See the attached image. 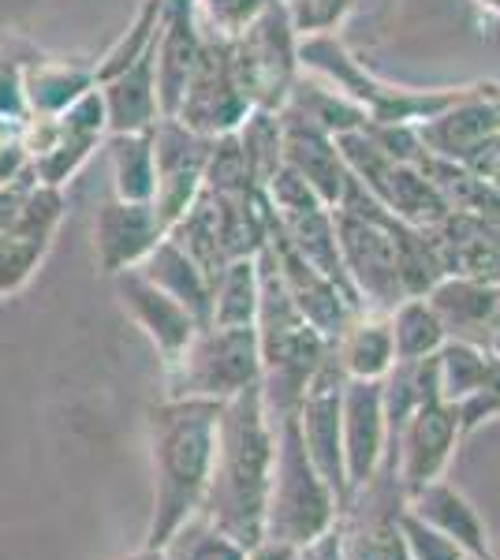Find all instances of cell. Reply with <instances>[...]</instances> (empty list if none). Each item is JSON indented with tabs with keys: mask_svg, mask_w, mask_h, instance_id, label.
Instances as JSON below:
<instances>
[{
	"mask_svg": "<svg viewBox=\"0 0 500 560\" xmlns=\"http://www.w3.org/2000/svg\"><path fill=\"white\" fill-rule=\"evenodd\" d=\"M272 471V419L261 400V382L235 393L217 415V453L202 516L254 549L266 541V501Z\"/></svg>",
	"mask_w": 500,
	"mask_h": 560,
	"instance_id": "6da1fadb",
	"label": "cell"
},
{
	"mask_svg": "<svg viewBox=\"0 0 500 560\" xmlns=\"http://www.w3.org/2000/svg\"><path fill=\"white\" fill-rule=\"evenodd\" d=\"M213 400H161L150 411V467H153V516L147 546L161 549L184 523L202 509L217 453Z\"/></svg>",
	"mask_w": 500,
	"mask_h": 560,
	"instance_id": "7a4b0ae2",
	"label": "cell"
},
{
	"mask_svg": "<svg viewBox=\"0 0 500 560\" xmlns=\"http://www.w3.org/2000/svg\"><path fill=\"white\" fill-rule=\"evenodd\" d=\"M258 284L261 292L254 332H258L261 359V400H266L269 419H280L299 408L303 388L311 385L317 366L329 355V340L299 314L266 247L258 250Z\"/></svg>",
	"mask_w": 500,
	"mask_h": 560,
	"instance_id": "3957f363",
	"label": "cell"
},
{
	"mask_svg": "<svg viewBox=\"0 0 500 560\" xmlns=\"http://www.w3.org/2000/svg\"><path fill=\"white\" fill-rule=\"evenodd\" d=\"M344 504L317 475L299 438L295 411L272 419V471L266 501V541L288 549H303L329 535L336 527V512Z\"/></svg>",
	"mask_w": 500,
	"mask_h": 560,
	"instance_id": "277c9868",
	"label": "cell"
},
{
	"mask_svg": "<svg viewBox=\"0 0 500 560\" xmlns=\"http://www.w3.org/2000/svg\"><path fill=\"white\" fill-rule=\"evenodd\" d=\"M299 71L303 75L322 79L336 94L367 116V124H422L438 116L444 105H452L467 86H396L388 79L374 75L362 68L359 60L344 49L336 34H314V38H299Z\"/></svg>",
	"mask_w": 500,
	"mask_h": 560,
	"instance_id": "5b68a950",
	"label": "cell"
},
{
	"mask_svg": "<svg viewBox=\"0 0 500 560\" xmlns=\"http://www.w3.org/2000/svg\"><path fill=\"white\" fill-rule=\"evenodd\" d=\"M258 382L261 359L254 325H206V329L195 332L184 355L165 366L168 400L224 404Z\"/></svg>",
	"mask_w": 500,
	"mask_h": 560,
	"instance_id": "8992f818",
	"label": "cell"
},
{
	"mask_svg": "<svg viewBox=\"0 0 500 560\" xmlns=\"http://www.w3.org/2000/svg\"><path fill=\"white\" fill-rule=\"evenodd\" d=\"M229 65L240 94L251 108L280 113L299 79V34L284 4L272 0L247 31L229 42Z\"/></svg>",
	"mask_w": 500,
	"mask_h": 560,
	"instance_id": "52a82bcc",
	"label": "cell"
},
{
	"mask_svg": "<svg viewBox=\"0 0 500 560\" xmlns=\"http://www.w3.org/2000/svg\"><path fill=\"white\" fill-rule=\"evenodd\" d=\"M336 147L354 176V184L362 187L385 213H393L396 221L411 224V229H430L438 224L449 206L438 195V187L422 176V168L411 161H396L377 147L367 135V128L336 135Z\"/></svg>",
	"mask_w": 500,
	"mask_h": 560,
	"instance_id": "ba28073f",
	"label": "cell"
},
{
	"mask_svg": "<svg viewBox=\"0 0 500 560\" xmlns=\"http://www.w3.org/2000/svg\"><path fill=\"white\" fill-rule=\"evenodd\" d=\"M23 147L31 153V165L38 184L45 187H63L79 168L94 158V150L105 142L108 120L102 94L86 90L75 105H68L60 116L49 120H23Z\"/></svg>",
	"mask_w": 500,
	"mask_h": 560,
	"instance_id": "9c48e42d",
	"label": "cell"
},
{
	"mask_svg": "<svg viewBox=\"0 0 500 560\" xmlns=\"http://www.w3.org/2000/svg\"><path fill=\"white\" fill-rule=\"evenodd\" d=\"M247 113H251L247 97L240 94V86L232 79L229 42L206 31L202 57H198L195 71H190L187 90L179 97V108L172 120L187 124L190 131L206 135V139H221V135H232L240 128L247 120Z\"/></svg>",
	"mask_w": 500,
	"mask_h": 560,
	"instance_id": "30bf717a",
	"label": "cell"
},
{
	"mask_svg": "<svg viewBox=\"0 0 500 560\" xmlns=\"http://www.w3.org/2000/svg\"><path fill=\"white\" fill-rule=\"evenodd\" d=\"M344 370L333 359V348L325 355V363L317 366L311 385L303 388V400L295 408L299 438L317 467V475L325 478V486L336 493V501L348 504V475H344V441H340V400H344Z\"/></svg>",
	"mask_w": 500,
	"mask_h": 560,
	"instance_id": "8fae6325",
	"label": "cell"
},
{
	"mask_svg": "<svg viewBox=\"0 0 500 560\" xmlns=\"http://www.w3.org/2000/svg\"><path fill=\"white\" fill-rule=\"evenodd\" d=\"M153 135V165H158V187H153V210L172 229V221L187 213L198 191L206 187V161L213 139L190 131L187 124L161 116L150 128Z\"/></svg>",
	"mask_w": 500,
	"mask_h": 560,
	"instance_id": "7c38bea8",
	"label": "cell"
},
{
	"mask_svg": "<svg viewBox=\"0 0 500 560\" xmlns=\"http://www.w3.org/2000/svg\"><path fill=\"white\" fill-rule=\"evenodd\" d=\"M460 441V419L449 404L441 400H422L418 408L407 415V422L399 427V433L388 441L385 459L393 456L399 490L411 497L415 490H422L426 482L444 475L452 459V448Z\"/></svg>",
	"mask_w": 500,
	"mask_h": 560,
	"instance_id": "4fadbf2b",
	"label": "cell"
},
{
	"mask_svg": "<svg viewBox=\"0 0 500 560\" xmlns=\"http://www.w3.org/2000/svg\"><path fill=\"white\" fill-rule=\"evenodd\" d=\"M266 250L272 255V261H277V273L284 280L292 303L299 306V314H303V318L333 345L362 306L354 303L336 280H329L322 269L311 266V261L299 255L292 243L272 229V217H269V229H266Z\"/></svg>",
	"mask_w": 500,
	"mask_h": 560,
	"instance_id": "5bb4252c",
	"label": "cell"
},
{
	"mask_svg": "<svg viewBox=\"0 0 500 560\" xmlns=\"http://www.w3.org/2000/svg\"><path fill=\"white\" fill-rule=\"evenodd\" d=\"M340 441H344V475L348 490L359 493L377 478L388 448V422L385 400H381V382H344L340 400Z\"/></svg>",
	"mask_w": 500,
	"mask_h": 560,
	"instance_id": "9a60e30c",
	"label": "cell"
},
{
	"mask_svg": "<svg viewBox=\"0 0 500 560\" xmlns=\"http://www.w3.org/2000/svg\"><path fill=\"white\" fill-rule=\"evenodd\" d=\"M60 217H63L60 187L38 184L23 198L12 224H8L4 243H0V295L15 292V288H23L31 280L38 261L45 258V250H49L53 236H57Z\"/></svg>",
	"mask_w": 500,
	"mask_h": 560,
	"instance_id": "2e32d148",
	"label": "cell"
},
{
	"mask_svg": "<svg viewBox=\"0 0 500 560\" xmlns=\"http://www.w3.org/2000/svg\"><path fill=\"white\" fill-rule=\"evenodd\" d=\"M168 236V224L153 210V202H124L108 198L94 217V258L105 277L135 269L142 258Z\"/></svg>",
	"mask_w": 500,
	"mask_h": 560,
	"instance_id": "e0dca14e",
	"label": "cell"
},
{
	"mask_svg": "<svg viewBox=\"0 0 500 560\" xmlns=\"http://www.w3.org/2000/svg\"><path fill=\"white\" fill-rule=\"evenodd\" d=\"M415 135L426 153L444 161L467 165L475 153L500 135V108L481 94L478 86H467L452 105H444L438 116L415 124Z\"/></svg>",
	"mask_w": 500,
	"mask_h": 560,
	"instance_id": "ac0fdd59",
	"label": "cell"
},
{
	"mask_svg": "<svg viewBox=\"0 0 500 560\" xmlns=\"http://www.w3.org/2000/svg\"><path fill=\"white\" fill-rule=\"evenodd\" d=\"M116 295H120L124 311L131 314V322L153 340V348L161 351V363H176L187 351V345L195 340V332L202 329L190 318L187 306H179L172 295L161 292L158 284H150L139 269H124L116 273Z\"/></svg>",
	"mask_w": 500,
	"mask_h": 560,
	"instance_id": "d6986e66",
	"label": "cell"
},
{
	"mask_svg": "<svg viewBox=\"0 0 500 560\" xmlns=\"http://www.w3.org/2000/svg\"><path fill=\"white\" fill-rule=\"evenodd\" d=\"M202 20H198V0H165V20L158 31V102L161 116H176L187 79L202 57Z\"/></svg>",
	"mask_w": 500,
	"mask_h": 560,
	"instance_id": "ffe728a7",
	"label": "cell"
},
{
	"mask_svg": "<svg viewBox=\"0 0 500 560\" xmlns=\"http://www.w3.org/2000/svg\"><path fill=\"white\" fill-rule=\"evenodd\" d=\"M426 303L441 318L449 340L467 345H489V337L500 329V284L475 277H441L426 292Z\"/></svg>",
	"mask_w": 500,
	"mask_h": 560,
	"instance_id": "44dd1931",
	"label": "cell"
},
{
	"mask_svg": "<svg viewBox=\"0 0 500 560\" xmlns=\"http://www.w3.org/2000/svg\"><path fill=\"white\" fill-rule=\"evenodd\" d=\"M280 135H284V165L314 187L325 206H340L351 184V173L336 147V135L314 128L311 120L280 113Z\"/></svg>",
	"mask_w": 500,
	"mask_h": 560,
	"instance_id": "7402d4cb",
	"label": "cell"
},
{
	"mask_svg": "<svg viewBox=\"0 0 500 560\" xmlns=\"http://www.w3.org/2000/svg\"><path fill=\"white\" fill-rule=\"evenodd\" d=\"M105 105L108 135L124 131H150L161 120V102H158V42L142 52L135 65L108 75L105 83H97Z\"/></svg>",
	"mask_w": 500,
	"mask_h": 560,
	"instance_id": "603a6c76",
	"label": "cell"
},
{
	"mask_svg": "<svg viewBox=\"0 0 500 560\" xmlns=\"http://www.w3.org/2000/svg\"><path fill=\"white\" fill-rule=\"evenodd\" d=\"M94 65L68 57H45L31 52L23 65V105L26 120H49L60 116L68 105H75L86 90H94Z\"/></svg>",
	"mask_w": 500,
	"mask_h": 560,
	"instance_id": "cb8c5ba5",
	"label": "cell"
},
{
	"mask_svg": "<svg viewBox=\"0 0 500 560\" xmlns=\"http://www.w3.org/2000/svg\"><path fill=\"white\" fill-rule=\"evenodd\" d=\"M407 509H411L418 520L430 523V527H438L444 538L456 541L463 553L493 557L489 553V535H486V523H481L478 509L460 490H452L444 478H433L422 490H415L407 497Z\"/></svg>",
	"mask_w": 500,
	"mask_h": 560,
	"instance_id": "d4e9b609",
	"label": "cell"
},
{
	"mask_svg": "<svg viewBox=\"0 0 500 560\" xmlns=\"http://www.w3.org/2000/svg\"><path fill=\"white\" fill-rule=\"evenodd\" d=\"M135 269H139L150 284H158L165 295H172L179 306H187L190 318L206 329L209 306H213V280L195 266V258H190L176 240L165 236Z\"/></svg>",
	"mask_w": 500,
	"mask_h": 560,
	"instance_id": "484cf974",
	"label": "cell"
},
{
	"mask_svg": "<svg viewBox=\"0 0 500 560\" xmlns=\"http://www.w3.org/2000/svg\"><path fill=\"white\" fill-rule=\"evenodd\" d=\"M329 348H333V359L344 370V377H354V382H381V377L396 366L388 314L359 311Z\"/></svg>",
	"mask_w": 500,
	"mask_h": 560,
	"instance_id": "4316f807",
	"label": "cell"
},
{
	"mask_svg": "<svg viewBox=\"0 0 500 560\" xmlns=\"http://www.w3.org/2000/svg\"><path fill=\"white\" fill-rule=\"evenodd\" d=\"M108 173H113V198L124 202H153L158 187V165H153V135L150 131H124L105 135Z\"/></svg>",
	"mask_w": 500,
	"mask_h": 560,
	"instance_id": "83f0119b",
	"label": "cell"
},
{
	"mask_svg": "<svg viewBox=\"0 0 500 560\" xmlns=\"http://www.w3.org/2000/svg\"><path fill=\"white\" fill-rule=\"evenodd\" d=\"M280 113L303 116V120H311L314 128H322L329 135H348V131L367 128V116H362L359 108L348 102V97L336 94L333 86H325L322 79L303 75V71H299L292 94H288V102H284Z\"/></svg>",
	"mask_w": 500,
	"mask_h": 560,
	"instance_id": "f1b7e54d",
	"label": "cell"
},
{
	"mask_svg": "<svg viewBox=\"0 0 500 560\" xmlns=\"http://www.w3.org/2000/svg\"><path fill=\"white\" fill-rule=\"evenodd\" d=\"M388 329H393L396 363H422L426 355H433L449 340L426 295H407L404 303H396L388 311Z\"/></svg>",
	"mask_w": 500,
	"mask_h": 560,
	"instance_id": "f546056e",
	"label": "cell"
},
{
	"mask_svg": "<svg viewBox=\"0 0 500 560\" xmlns=\"http://www.w3.org/2000/svg\"><path fill=\"white\" fill-rule=\"evenodd\" d=\"M258 255L232 258L221 273L213 277V306H209V325H254L258 318Z\"/></svg>",
	"mask_w": 500,
	"mask_h": 560,
	"instance_id": "4dcf8cb0",
	"label": "cell"
},
{
	"mask_svg": "<svg viewBox=\"0 0 500 560\" xmlns=\"http://www.w3.org/2000/svg\"><path fill=\"white\" fill-rule=\"evenodd\" d=\"M235 142H240L243 158H247V168L254 176V184L266 187V179L284 165V135H280V113H261V108H251L247 120L232 131Z\"/></svg>",
	"mask_w": 500,
	"mask_h": 560,
	"instance_id": "1f68e13d",
	"label": "cell"
},
{
	"mask_svg": "<svg viewBox=\"0 0 500 560\" xmlns=\"http://www.w3.org/2000/svg\"><path fill=\"white\" fill-rule=\"evenodd\" d=\"M161 549L168 560H247L251 553L232 535H224L217 523H209L202 512H195Z\"/></svg>",
	"mask_w": 500,
	"mask_h": 560,
	"instance_id": "d6a6232c",
	"label": "cell"
},
{
	"mask_svg": "<svg viewBox=\"0 0 500 560\" xmlns=\"http://www.w3.org/2000/svg\"><path fill=\"white\" fill-rule=\"evenodd\" d=\"M161 20H165V0H142V8H139V15L131 20V26H127L120 38L108 45L102 60H94V79H97V83H105L108 75H116V71H124L127 65H135V60H139L142 52L158 42Z\"/></svg>",
	"mask_w": 500,
	"mask_h": 560,
	"instance_id": "836d02e7",
	"label": "cell"
},
{
	"mask_svg": "<svg viewBox=\"0 0 500 560\" xmlns=\"http://www.w3.org/2000/svg\"><path fill=\"white\" fill-rule=\"evenodd\" d=\"M396 538H399V549H404L407 560H460L463 549L456 546L452 538H444L438 527H430L426 520H418L411 509H399L396 520Z\"/></svg>",
	"mask_w": 500,
	"mask_h": 560,
	"instance_id": "e575fe53",
	"label": "cell"
},
{
	"mask_svg": "<svg viewBox=\"0 0 500 560\" xmlns=\"http://www.w3.org/2000/svg\"><path fill=\"white\" fill-rule=\"evenodd\" d=\"M292 20V31L299 38H314V34H336L362 0H280Z\"/></svg>",
	"mask_w": 500,
	"mask_h": 560,
	"instance_id": "d590c367",
	"label": "cell"
},
{
	"mask_svg": "<svg viewBox=\"0 0 500 560\" xmlns=\"http://www.w3.org/2000/svg\"><path fill=\"white\" fill-rule=\"evenodd\" d=\"M269 4L272 0H198V20H202L209 34L232 42L235 34L247 31Z\"/></svg>",
	"mask_w": 500,
	"mask_h": 560,
	"instance_id": "8d00e7d4",
	"label": "cell"
},
{
	"mask_svg": "<svg viewBox=\"0 0 500 560\" xmlns=\"http://www.w3.org/2000/svg\"><path fill=\"white\" fill-rule=\"evenodd\" d=\"M497 415H500V355H493V351H489L486 374H481V385L456 408L460 433H470L475 427H481V422L497 419Z\"/></svg>",
	"mask_w": 500,
	"mask_h": 560,
	"instance_id": "74e56055",
	"label": "cell"
},
{
	"mask_svg": "<svg viewBox=\"0 0 500 560\" xmlns=\"http://www.w3.org/2000/svg\"><path fill=\"white\" fill-rule=\"evenodd\" d=\"M34 49H12V42L0 38V116L8 120H26V105H23V65Z\"/></svg>",
	"mask_w": 500,
	"mask_h": 560,
	"instance_id": "f35d334b",
	"label": "cell"
},
{
	"mask_svg": "<svg viewBox=\"0 0 500 560\" xmlns=\"http://www.w3.org/2000/svg\"><path fill=\"white\" fill-rule=\"evenodd\" d=\"M120 560H168V557H165V549H150V546H142L139 553H131V557H120Z\"/></svg>",
	"mask_w": 500,
	"mask_h": 560,
	"instance_id": "ab89813d",
	"label": "cell"
},
{
	"mask_svg": "<svg viewBox=\"0 0 500 560\" xmlns=\"http://www.w3.org/2000/svg\"><path fill=\"white\" fill-rule=\"evenodd\" d=\"M478 90H481V94H486L489 102H493V105L500 108V83H478Z\"/></svg>",
	"mask_w": 500,
	"mask_h": 560,
	"instance_id": "60d3db41",
	"label": "cell"
},
{
	"mask_svg": "<svg viewBox=\"0 0 500 560\" xmlns=\"http://www.w3.org/2000/svg\"><path fill=\"white\" fill-rule=\"evenodd\" d=\"M475 4L481 8V12H489V15H497V20H500V0H475Z\"/></svg>",
	"mask_w": 500,
	"mask_h": 560,
	"instance_id": "b9f144b4",
	"label": "cell"
},
{
	"mask_svg": "<svg viewBox=\"0 0 500 560\" xmlns=\"http://www.w3.org/2000/svg\"><path fill=\"white\" fill-rule=\"evenodd\" d=\"M489 351H493V355H500V329L493 332V337H489V345H486Z\"/></svg>",
	"mask_w": 500,
	"mask_h": 560,
	"instance_id": "7bdbcfd3",
	"label": "cell"
},
{
	"mask_svg": "<svg viewBox=\"0 0 500 560\" xmlns=\"http://www.w3.org/2000/svg\"><path fill=\"white\" fill-rule=\"evenodd\" d=\"M460 560H493V557H470V553H463Z\"/></svg>",
	"mask_w": 500,
	"mask_h": 560,
	"instance_id": "ee69618b",
	"label": "cell"
}]
</instances>
